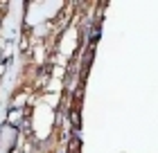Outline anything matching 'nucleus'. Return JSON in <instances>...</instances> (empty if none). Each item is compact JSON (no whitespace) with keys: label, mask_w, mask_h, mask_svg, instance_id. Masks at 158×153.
I'll return each mask as SVG.
<instances>
[{"label":"nucleus","mask_w":158,"mask_h":153,"mask_svg":"<svg viewBox=\"0 0 158 153\" xmlns=\"http://www.w3.org/2000/svg\"><path fill=\"white\" fill-rule=\"evenodd\" d=\"M68 119H70V124H73V128H75V131H79V128H81V113H79V106L70 108Z\"/></svg>","instance_id":"nucleus-1"},{"label":"nucleus","mask_w":158,"mask_h":153,"mask_svg":"<svg viewBox=\"0 0 158 153\" xmlns=\"http://www.w3.org/2000/svg\"><path fill=\"white\" fill-rule=\"evenodd\" d=\"M81 151V142L77 140V137H73V140H70V147H68V153H79Z\"/></svg>","instance_id":"nucleus-2"}]
</instances>
